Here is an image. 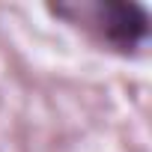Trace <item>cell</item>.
I'll list each match as a JSON object with an SVG mask.
<instances>
[{
    "mask_svg": "<svg viewBox=\"0 0 152 152\" xmlns=\"http://www.w3.org/2000/svg\"><path fill=\"white\" fill-rule=\"evenodd\" d=\"M99 18H102L104 36L119 48H134L149 33V15L137 3H102Z\"/></svg>",
    "mask_w": 152,
    "mask_h": 152,
    "instance_id": "6da1fadb",
    "label": "cell"
}]
</instances>
